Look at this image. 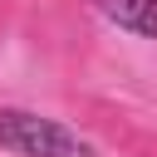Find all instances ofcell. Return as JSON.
<instances>
[{
	"label": "cell",
	"mask_w": 157,
	"mask_h": 157,
	"mask_svg": "<svg viewBox=\"0 0 157 157\" xmlns=\"http://www.w3.org/2000/svg\"><path fill=\"white\" fill-rule=\"evenodd\" d=\"M0 147L20 152V157H98L88 137H78L74 128L25 113V108H0Z\"/></svg>",
	"instance_id": "6da1fadb"
},
{
	"label": "cell",
	"mask_w": 157,
	"mask_h": 157,
	"mask_svg": "<svg viewBox=\"0 0 157 157\" xmlns=\"http://www.w3.org/2000/svg\"><path fill=\"white\" fill-rule=\"evenodd\" d=\"M98 15H108L118 29L128 34H142V39H157V0H93Z\"/></svg>",
	"instance_id": "7a4b0ae2"
}]
</instances>
